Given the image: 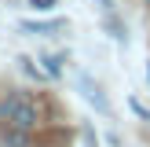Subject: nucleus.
I'll use <instances>...</instances> for the list:
<instances>
[{"label":"nucleus","instance_id":"1","mask_svg":"<svg viewBox=\"0 0 150 147\" xmlns=\"http://www.w3.org/2000/svg\"><path fill=\"white\" fill-rule=\"evenodd\" d=\"M0 118H4L7 125H15V129H26V132L40 121L33 99H29V96H22V92H11L4 103H0Z\"/></svg>","mask_w":150,"mask_h":147},{"label":"nucleus","instance_id":"2","mask_svg":"<svg viewBox=\"0 0 150 147\" xmlns=\"http://www.w3.org/2000/svg\"><path fill=\"white\" fill-rule=\"evenodd\" d=\"M81 88H84V99L92 103L99 114H110V103H106V96H103V85L92 77V74H81Z\"/></svg>","mask_w":150,"mask_h":147},{"label":"nucleus","instance_id":"3","mask_svg":"<svg viewBox=\"0 0 150 147\" xmlns=\"http://www.w3.org/2000/svg\"><path fill=\"white\" fill-rule=\"evenodd\" d=\"M22 29L44 37V33H55V29H66V19H51V22H33V19H26V22H22Z\"/></svg>","mask_w":150,"mask_h":147},{"label":"nucleus","instance_id":"4","mask_svg":"<svg viewBox=\"0 0 150 147\" xmlns=\"http://www.w3.org/2000/svg\"><path fill=\"white\" fill-rule=\"evenodd\" d=\"M7 147H29V136H26V129H15V125H11V129H7Z\"/></svg>","mask_w":150,"mask_h":147},{"label":"nucleus","instance_id":"5","mask_svg":"<svg viewBox=\"0 0 150 147\" xmlns=\"http://www.w3.org/2000/svg\"><path fill=\"white\" fill-rule=\"evenodd\" d=\"M40 63H44V74H48V77H62V66H59V59L51 55V51H44Z\"/></svg>","mask_w":150,"mask_h":147},{"label":"nucleus","instance_id":"6","mask_svg":"<svg viewBox=\"0 0 150 147\" xmlns=\"http://www.w3.org/2000/svg\"><path fill=\"white\" fill-rule=\"evenodd\" d=\"M18 66H22V74H29L33 81H40V77H44V70H37V66H33V59H29V55H18Z\"/></svg>","mask_w":150,"mask_h":147},{"label":"nucleus","instance_id":"7","mask_svg":"<svg viewBox=\"0 0 150 147\" xmlns=\"http://www.w3.org/2000/svg\"><path fill=\"white\" fill-rule=\"evenodd\" d=\"M128 107H132V114H139L143 121H150V107H143V103H139L136 96H128Z\"/></svg>","mask_w":150,"mask_h":147},{"label":"nucleus","instance_id":"8","mask_svg":"<svg viewBox=\"0 0 150 147\" xmlns=\"http://www.w3.org/2000/svg\"><path fill=\"white\" fill-rule=\"evenodd\" d=\"M55 4H59V0H29L33 11H55Z\"/></svg>","mask_w":150,"mask_h":147},{"label":"nucleus","instance_id":"9","mask_svg":"<svg viewBox=\"0 0 150 147\" xmlns=\"http://www.w3.org/2000/svg\"><path fill=\"white\" fill-rule=\"evenodd\" d=\"M106 29H114V37H117V41H125V26H121L117 19H106Z\"/></svg>","mask_w":150,"mask_h":147},{"label":"nucleus","instance_id":"10","mask_svg":"<svg viewBox=\"0 0 150 147\" xmlns=\"http://www.w3.org/2000/svg\"><path fill=\"white\" fill-rule=\"evenodd\" d=\"M81 132H84V147H99V143H95V132H92V125H84Z\"/></svg>","mask_w":150,"mask_h":147}]
</instances>
